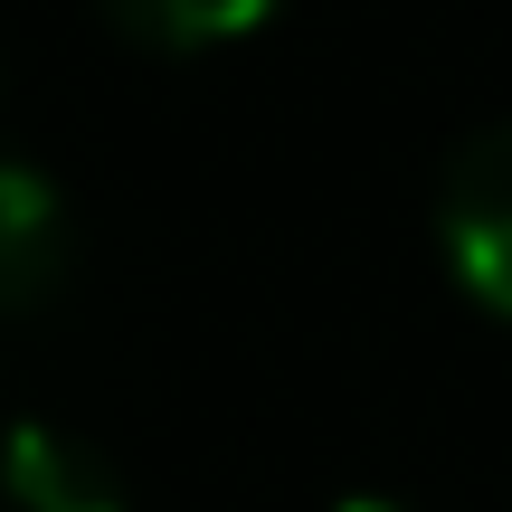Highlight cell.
Returning a JSON list of instances; mask_svg holds the SVG:
<instances>
[{
	"mask_svg": "<svg viewBox=\"0 0 512 512\" xmlns=\"http://www.w3.org/2000/svg\"><path fill=\"white\" fill-rule=\"evenodd\" d=\"M114 19H124L143 48H228V38H247V29H266V10L275 0H105Z\"/></svg>",
	"mask_w": 512,
	"mask_h": 512,
	"instance_id": "cell-4",
	"label": "cell"
},
{
	"mask_svg": "<svg viewBox=\"0 0 512 512\" xmlns=\"http://www.w3.org/2000/svg\"><path fill=\"white\" fill-rule=\"evenodd\" d=\"M332 512H408V503H389V494H342Z\"/></svg>",
	"mask_w": 512,
	"mask_h": 512,
	"instance_id": "cell-5",
	"label": "cell"
},
{
	"mask_svg": "<svg viewBox=\"0 0 512 512\" xmlns=\"http://www.w3.org/2000/svg\"><path fill=\"white\" fill-rule=\"evenodd\" d=\"M437 247H446V266H456V285L475 294L484 313L512 323V124L475 133V143L446 162Z\"/></svg>",
	"mask_w": 512,
	"mask_h": 512,
	"instance_id": "cell-1",
	"label": "cell"
},
{
	"mask_svg": "<svg viewBox=\"0 0 512 512\" xmlns=\"http://www.w3.org/2000/svg\"><path fill=\"white\" fill-rule=\"evenodd\" d=\"M67 256H76V228H67L57 181L29 171V162H0V313L48 304Z\"/></svg>",
	"mask_w": 512,
	"mask_h": 512,
	"instance_id": "cell-3",
	"label": "cell"
},
{
	"mask_svg": "<svg viewBox=\"0 0 512 512\" xmlns=\"http://www.w3.org/2000/svg\"><path fill=\"white\" fill-rule=\"evenodd\" d=\"M0 503L10 512H133L105 446H86L76 427H48V418H19L0 437Z\"/></svg>",
	"mask_w": 512,
	"mask_h": 512,
	"instance_id": "cell-2",
	"label": "cell"
}]
</instances>
